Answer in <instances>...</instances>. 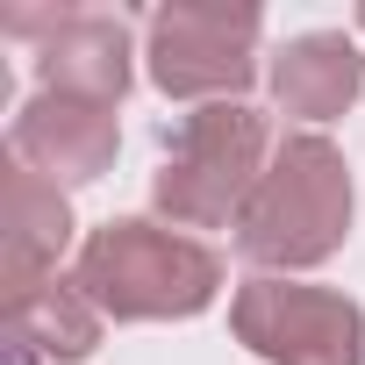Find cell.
<instances>
[{
  "label": "cell",
  "instance_id": "1",
  "mask_svg": "<svg viewBox=\"0 0 365 365\" xmlns=\"http://www.w3.org/2000/svg\"><path fill=\"white\" fill-rule=\"evenodd\" d=\"M72 279L108 322H187L222 294V258L187 230L115 215L79 237Z\"/></svg>",
  "mask_w": 365,
  "mask_h": 365
},
{
  "label": "cell",
  "instance_id": "2",
  "mask_svg": "<svg viewBox=\"0 0 365 365\" xmlns=\"http://www.w3.org/2000/svg\"><path fill=\"white\" fill-rule=\"evenodd\" d=\"M351 237V165L322 129H294L272 143V165L237 222V251L258 272H308L329 265Z\"/></svg>",
  "mask_w": 365,
  "mask_h": 365
},
{
  "label": "cell",
  "instance_id": "3",
  "mask_svg": "<svg viewBox=\"0 0 365 365\" xmlns=\"http://www.w3.org/2000/svg\"><path fill=\"white\" fill-rule=\"evenodd\" d=\"M272 165V129L251 101H208L172 129L165 165L150 179V208L165 230H222L244 222L258 179Z\"/></svg>",
  "mask_w": 365,
  "mask_h": 365
},
{
  "label": "cell",
  "instance_id": "4",
  "mask_svg": "<svg viewBox=\"0 0 365 365\" xmlns=\"http://www.w3.org/2000/svg\"><path fill=\"white\" fill-rule=\"evenodd\" d=\"M258 29L251 0H165L143 22V65L165 101H244L258 79Z\"/></svg>",
  "mask_w": 365,
  "mask_h": 365
},
{
  "label": "cell",
  "instance_id": "5",
  "mask_svg": "<svg viewBox=\"0 0 365 365\" xmlns=\"http://www.w3.org/2000/svg\"><path fill=\"white\" fill-rule=\"evenodd\" d=\"M230 329L265 365H365V308L336 287L301 279H244L230 301Z\"/></svg>",
  "mask_w": 365,
  "mask_h": 365
},
{
  "label": "cell",
  "instance_id": "6",
  "mask_svg": "<svg viewBox=\"0 0 365 365\" xmlns=\"http://www.w3.org/2000/svg\"><path fill=\"white\" fill-rule=\"evenodd\" d=\"M115 143H122L115 108L72 101V93H36V101H22V115H15V129H8L15 165L43 172L51 187H93V179L115 165Z\"/></svg>",
  "mask_w": 365,
  "mask_h": 365
},
{
  "label": "cell",
  "instance_id": "7",
  "mask_svg": "<svg viewBox=\"0 0 365 365\" xmlns=\"http://www.w3.org/2000/svg\"><path fill=\"white\" fill-rule=\"evenodd\" d=\"M65 244H72L65 187H51L29 165H8V222H0V287H8V308H22L29 294H43L58 279Z\"/></svg>",
  "mask_w": 365,
  "mask_h": 365
},
{
  "label": "cell",
  "instance_id": "8",
  "mask_svg": "<svg viewBox=\"0 0 365 365\" xmlns=\"http://www.w3.org/2000/svg\"><path fill=\"white\" fill-rule=\"evenodd\" d=\"M129 22L122 15H93V8H65L58 29L36 43V79L43 93H72V101H101L115 108L129 93Z\"/></svg>",
  "mask_w": 365,
  "mask_h": 365
},
{
  "label": "cell",
  "instance_id": "9",
  "mask_svg": "<svg viewBox=\"0 0 365 365\" xmlns=\"http://www.w3.org/2000/svg\"><path fill=\"white\" fill-rule=\"evenodd\" d=\"M272 101L301 122H336L358 93H365V51L344 29H308L272 58Z\"/></svg>",
  "mask_w": 365,
  "mask_h": 365
},
{
  "label": "cell",
  "instance_id": "10",
  "mask_svg": "<svg viewBox=\"0 0 365 365\" xmlns=\"http://www.w3.org/2000/svg\"><path fill=\"white\" fill-rule=\"evenodd\" d=\"M101 322H108V315L79 294V279H72V272H65V279H51L43 294H29L22 308H8L15 344H22V351H36V358H51V365H79V358H93Z\"/></svg>",
  "mask_w": 365,
  "mask_h": 365
},
{
  "label": "cell",
  "instance_id": "11",
  "mask_svg": "<svg viewBox=\"0 0 365 365\" xmlns=\"http://www.w3.org/2000/svg\"><path fill=\"white\" fill-rule=\"evenodd\" d=\"M358 36H365V8H358Z\"/></svg>",
  "mask_w": 365,
  "mask_h": 365
}]
</instances>
